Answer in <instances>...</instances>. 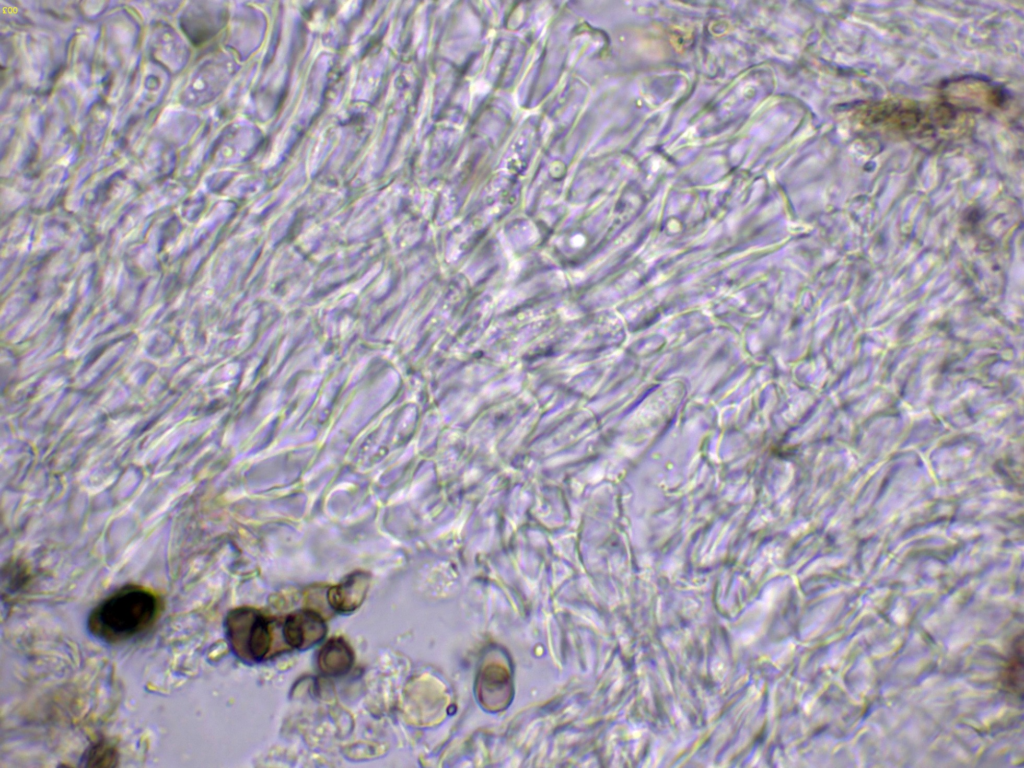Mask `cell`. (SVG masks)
Segmentation results:
<instances>
[{
	"label": "cell",
	"instance_id": "obj_4",
	"mask_svg": "<svg viewBox=\"0 0 1024 768\" xmlns=\"http://www.w3.org/2000/svg\"><path fill=\"white\" fill-rule=\"evenodd\" d=\"M370 586V575L356 571L326 592L329 607L339 613H350L364 602Z\"/></svg>",
	"mask_w": 1024,
	"mask_h": 768
},
{
	"label": "cell",
	"instance_id": "obj_1",
	"mask_svg": "<svg viewBox=\"0 0 1024 768\" xmlns=\"http://www.w3.org/2000/svg\"><path fill=\"white\" fill-rule=\"evenodd\" d=\"M159 607L158 597L150 590L126 586L93 609L88 618V629L104 642L128 640L154 623Z\"/></svg>",
	"mask_w": 1024,
	"mask_h": 768
},
{
	"label": "cell",
	"instance_id": "obj_6",
	"mask_svg": "<svg viewBox=\"0 0 1024 768\" xmlns=\"http://www.w3.org/2000/svg\"><path fill=\"white\" fill-rule=\"evenodd\" d=\"M1022 673V639H1019L1004 672L1003 681L1007 689L1016 693L1018 689L1022 690Z\"/></svg>",
	"mask_w": 1024,
	"mask_h": 768
},
{
	"label": "cell",
	"instance_id": "obj_5",
	"mask_svg": "<svg viewBox=\"0 0 1024 768\" xmlns=\"http://www.w3.org/2000/svg\"><path fill=\"white\" fill-rule=\"evenodd\" d=\"M354 663V652L341 637L329 639L320 649L317 657L319 670L327 676L346 674Z\"/></svg>",
	"mask_w": 1024,
	"mask_h": 768
},
{
	"label": "cell",
	"instance_id": "obj_7",
	"mask_svg": "<svg viewBox=\"0 0 1024 768\" xmlns=\"http://www.w3.org/2000/svg\"><path fill=\"white\" fill-rule=\"evenodd\" d=\"M84 761L87 766L109 767L115 766L117 761L116 750L106 742H98L93 745L85 754Z\"/></svg>",
	"mask_w": 1024,
	"mask_h": 768
},
{
	"label": "cell",
	"instance_id": "obj_2",
	"mask_svg": "<svg viewBox=\"0 0 1024 768\" xmlns=\"http://www.w3.org/2000/svg\"><path fill=\"white\" fill-rule=\"evenodd\" d=\"M225 628L230 647L241 660L260 662L268 656L273 643L271 624L259 611L236 608L227 615Z\"/></svg>",
	"mask_w": 1024,
	"mask_h": 768
},
{
	"label": "cell",
	"instance_id": "obj_3",
	"mask_svg": "<svg viewBox=\"0 0 1024 768\" xmlns=\"http://www.w3.org/2000/svg\"><path fill=\"white\" fill-rule=\"evenodd\" d=\"M327 627L323 617L313 609H303L289 614L282 626V636L291 648L306 650L319 643L326 635Z\"/></svg>",
	"mask_w": 1024,
	"mask_h": 768
}]
</instances>
